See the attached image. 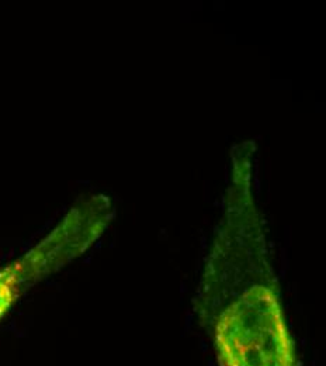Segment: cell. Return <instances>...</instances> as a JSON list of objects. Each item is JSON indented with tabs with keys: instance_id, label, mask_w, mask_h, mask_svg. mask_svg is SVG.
Wrapping results in <instances>:
<instances>
[{
	"instance_id": "1",
	"label": "cell",
	"mask_w": 326,
	"mask_h": 366,
	"mask_svg": "<svg viewBox=\"0 0 326 366\" xmlns=\"http://www.w3.org/2000/svg\"><path fill=\"white\" fill-rule=\"evenodd\" d=\"M242 151L239 161L233 158L228 209L198 295L197 312L201 321L213 320L227 293L231 290L233 299L239 283L243 289L253 285L248 282L249 276H275L268 261L262 222L252 199L250 151Z\"/></svg>"
},
{
	"instance_id": "2",
	"label": "cell",
	"mask_w": 326,
	"mask_h": 366,
	"mask_svg": "<svg viewBox=\"0 0 326 366\" xmlns=\"http://www.w3.org/2000/svg\"><path fill=\"white\" fill-rule=\"evenodd\" d=\"M208 324L221 366H298L276 282L245 287Z\"/></svg>"
},
{
	"instance_id": "3",
	"label": "cell",
	"mask_w": 326,
	"mask_h": 366,
	"mask_svg": "<svg viewBox=\"0 0 326 366\" xmlns=\"http://www.w3.org/2000/svg\"><path fill=\"white\" fill-rule=\"evenodd\" d=\"M7 268L3 274H0V317L7 312V309L11 306V303L17 299L21 283L16 277V274Z\"/></svg>"
}]
</instances>
